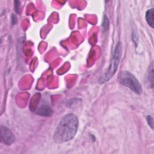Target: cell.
I'll list each match as a JSON object with an SVG mask.
<instances>
[{
	"label": "cell",
	"mask_w": 154,
	"mask_h": 154,
	"mask_svg": "<svg viewBox=\"0 0 154 154\" xmlns=\"http://www.w3.org/2000/svg\"><path fill=\"white\" fill-rule=\"evenodd\" d=\"M79 126L78 117L72 113L65 115L58 124L54 134V140L58 143H64L73 139Z\"/></svg>",
	"instance_id": "1"
},
{
	"label": "cell",
	"mask_w": 154,
	"mask_h": 154,
	"mask_svg": "<svg viewBox=\"0 0 154 154\" xmlns=\"http://www.w3.org/2000/svg\"><path fill=\"white\" fill-rule=\"evenodd\" d=\"M122 52V44L120 42H118L115 46L112 60L107 71L105 72V73H104L103 75H102L100 78L99 80V82L100 84H103L108 81L114 76V75L115 74L116 72L118 69V66L119 65L120 61L121 59Z\"/></svg>",
	"instance_id": "2"
},
{
	"label": "cell",
	"mask_w": 154,
	"mask_h": 154,
	"mask_svg": "<svg viewBox=\"0 0 154 154\" xmlns=\"http://www.w3.org/2000/svg\"><path fill=\"white\" fill-rule=\"evenodd\" d=\"M119 81L120 84L130 88L133 92L137 94H141L143 88L138 79L130 72L123 71L119 75Z\"/></svg>",
	"instance_id": "3"
},
{
	"label": "cell",
	"mask_w": 154,
	"mask_h": 154,
	"mask_svg": "<svg viewBox=\"0 0 154 154\" xmlns=\"http://www.w3.org/2000/svg\"><path fill=\"white\" fill-rule=\"evenodd\" d=\"M0 140L5 145H10L14 141L15 137L8 128L1 125L0 127Z\"/></svg>",
	"instance_id": "4"
},
{
	"label": "cell",
	"mask_w": 154,
	"mask_h": 154,
	"mask_svg": "<svg viewBox=\"0 0 154 154\" xmlns=\"http://www.w3.org/2000/svg\"><path fill=\"white\" fill-rule=\"evenodd\" d=\"M35 112L37 114L41 116L49 117L52 115L53 110L49 105L43 104L40 105L38 108H37V109L35 111Z\"/></svg>",
	"instance_id": "5"
},
{
	"label": "cell",
	"mask_w": 154,
	"mask_h": 154,
	"mask_svg": "<svg viewBox=\"0 0 154 154\" xmlns=\"http://www.w3.org/2000/svg\"><path fill=\"white\" fill-rule=\"evenodd\" d=\"M153 14H154V9L153 8L148 10L145 15L146 20L149 24V25L153 28V25H154V22H153Z\"/></svg>",
	"instance_id": "6"
},
{
	"label": "cell",
	"mask_w": 154,
	"mask_h": 154,
	"mask_svg": "<svg viewBox=\"0 0 154 154\" xmlns=\"http://www.w3.org/2000/svg\"><path fill=\"white\" fill-rule=\"evenodd\" d=\"M109 20L106 16H104V17L103 18L102 23V27L103 31H105L108 30L109 28Z\"/></svg>",
	"instance_id": "7"
},
{
	"label": "cell",
	"mask_w": 154,
	"mask_h": 154,
	"mask_svg": "<svg viewBox=\"0 0 154 154\" xmlns=\"http://www.w3.org/2000/svg\"><path fill=\"white\" fill-rule=\"evenodd\" d=\"M149 82L151 84V87H153V64H151L150 70H149Z\"/></svg>",
	"instance_id": "8"
},
{
	"label": "cell",
	"mask_w": 154,
	"mask_h": 154,
	"mask_svg": "<svg viewBox=\"0 0 154 154\" xmlns=\"http://www.w3.org/2000/svg\"><path fill=\"white\" fill-rule=\"evenodd\" d=\"M146 120H147L149 126L151 128V129H153V117L151 116L148 115L146 117Z\"/></svg>",
	"instance_id": "9"
},
{
	"label": "cell",
	"mask_w": 154,
	"mask_h": 154,
	"mask_svg": "<svg viewBox=\"0 0 154 154\" xmlns=\"http://www.w3.org/2000/svg\"><path fill=\"white\" fill-rule=\"evenodd\" d=\"M14 8L17 13H20V3L18 1H14Z\"/></svg>",
	"instance_id": "10"
},
{
	"label": "cell",
	"mask_w": 154,
	"mask_h": 154,
	"mask_svg": "<svg viewBox=\"0 0 154 154\" xmlns=\"http://www.w3.org/2000/svg\"><path fill=\"white\" fill-rule=\"evenodd\" d=\"M17 22V17L15 14H12L11 15V23L13 25H15Z\"/></svg>",
	"instance_id": "11"
}]
</instances>
